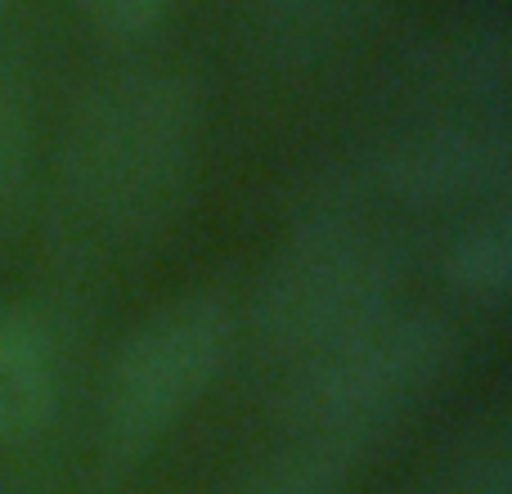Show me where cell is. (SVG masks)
Returning <instances> with one entry per match:
<instances>
[{
  "label": "cell",
  "instance_id": "3",
  "mask_svg": "<svg viewBox=\"0 0 512 494\" xmlns=\"http://www.w3.org/2000/svg\"><path fill=\"white\" fill-rule=\"evenodd\" d=\"M409 252L360 212H315L288 234L256 288V324L283 355L328 351L396 310Z\"/></svg>",
  "mask_w": 512,
  "mask_h": 494
},
{
  "label": "cell",
  "instance_id": "4",
  "mask_svg": "<svg viewBox=\"0 0 512 494\" xmlns=\"http://www.w3.org/2000/svg\"><path fill=\"white\" fill-rule=\"evenodd\" d=\"M234 315L221 297L194 292L153 310L113 355L99 396V445L113 463H135L203 400L230 360Z\"/></svg>",
  "mask_w": 512,
  "mask_h": 494
},
{
  "label": "cell",
  "instance_id": "11",
  "mask_svg": "<svg viewBox=\"0 0 512 494\" xmlns=\"http://www.w3.org/2000/svg\"><path fill=\"white\" fill-rule=\"evenodd\" d=\"M81 5H86V14L95 18L99 32L131 41V36H144L162 23L171 0H81Z\"/></svg>",
  "mask_w": 512,
  "mask_h": 494
},
{
  "label": "cell",
  "instance_id": "12",
  "mask_svg": "<svg viewBox=\"0 0 512 494\" xmlns=\"http://www.w3.org/2000/svg\"><path fill=\"white\" fill-rule=\"evenodd\" d=\"M0 14H5V0H0Z\"/></svg>",
  "mask_w": 512,
  "mask_h": 494
},
{
  "label": "cell",
  "instance_id": "9",
  "mask_svg": "<svg viewBox=\"0 0 512 494\" xmlns=\"http://www.w3.org/2000/svg\"><path fill=\"white\" fill-rule=\"evenodd\" d=\"M234 494H351V459L324 445L288 441L265 463H256Z\"/></svg>",
  "mask_w": 512,
  "mask_h": 494
},
{
  "label": "cell",
  "instance_id": "10",
  "mask_svg": "<svg viewBox=\"0 0 512 494\" xmlns=\"http://www.w3.org/2000/svg\"><path fill=\"white\" fill-rule=\"evenodd\" d=\"M432 494H512V454L508 441H481L463 459L441 472Z\"/></svg>",
  "mask_w": 512,
  "mask_h": 494
},
{
  "label": "cell",
  "instance_id": "6",
  "mask_svg": "<svg viewBox=\"0 0 512 494\" xmlns=\"http://www.w3.org/2000/svg\"><path fill=\"white\" fill-rule=\"evenodd\" d=\"M59 405V346L45 319L0 306V445H18L50 423Z\"/></svg>",
  "mask_w": 512,
  "mask_h": 494
},
{
  "label": "cell",
  "instance_id": "7",
  "mask_svg": "<svg viewBox=\"0 0 512 494\" xmlns=\"http://www.w3.org/2000/svg\"><path fill=\"white\" fill-rule=\"evenodd\" d=\"M445 274L472 301H499L512 288V216L508 207H490L459 230L445 252Z\"/></svg>",
  "mask_w": 512,
  "mask_h": 494
},
{
  "label": "cell",
  "instance_id": "5",
  "mask_svg": "<svg viewBox=\"0 0 512 494\" xmlns=\"http://www.w3.org/2000/svg\"><path fill=\"white\" fill-rule=\"evenodd\" d=\"M512 140L499 117L445 122L400 140L382 158L378 176L396 198L418 207L495 198L508 185Z\"/></svg>",
  "mask_w": 512,
  "mask_h": 494
},
{
  "label": "cell",
  "instance_id": "1",
  "mask_svg": "<svg viewBox=\"0 0 512 494\" xmlns=\"http://www.w3.org/2000/svg\"><path fill=\"white\" fill-rule=\"evenodd\" d=\"M198 90L176 72H126L81 104L59 158V198L99 243L167 230L198 162Z\"/></svg>",
  "mask_w": 512,
  "mask_h": 494
},
{
  "label": "cell",
  "instance_id": "2",
  "mask_svg": "<svg viewBox=\"0 0 512 494\" xmlns=\"http://www.w3.org/2000/svg\"><path fill=\"white\" fill-rule=\"evenodd\" d=\"M459 364V333L427 306H396L369 328L301 360L283 391L288 441L324 445L355 463L409 423Z\"/></svg>",
  "mask_w": 512,
  "mask_h": 494
},
{
  "label": "cell",
  "instance_id": "8",
  "mask_svg": "<svg viewBox=\"0 0 512 494\" xmlns=\"http://www.w3.org/2000/svg\"><path fill=\"white\" fill-rule=\"evenodd\" d=\"M32 162H36V131H32V99L27 81L14 63L0 54V234L14 230L18 212L32 194Z\"/></svg>",
  "mask_w": 512,
  "mask_h": 494
}]
</instances>
